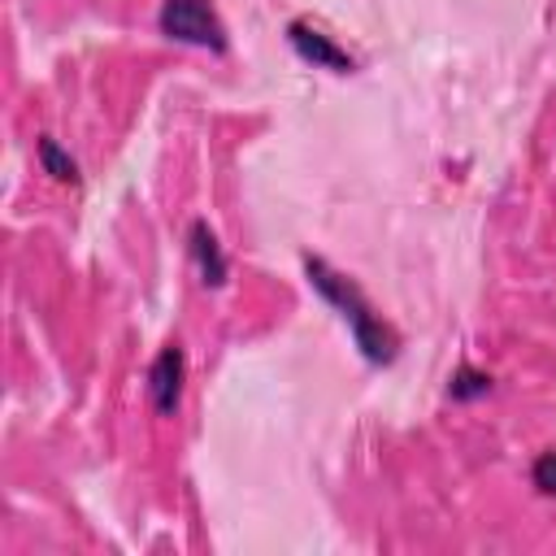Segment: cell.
Wrapping results in <instances>:
<instances>
[{"instance_id":"2","label":"cell","mask_w":556,"mask_h":556,"mask_svg":"<svg viewBox=\"0 0 556 556\" xmlns=\"http://www.w3.org/2000/svg\"><path fill=\"white\" fill-rule=\"evenodd\" d=\"M156 26H161V35H169L178 43L226 52V26H222L213 0H161Z\"/></svg>"},{"instance_id":"8","label":"cell","mask_w":556,"mask_h":556,"mask_svg":"<svg viewBox=\"0 0 556 556\" xmlns=\"http://www.w3.org/2000/svg\"><path fill=\"white\" fill-rule=\"evenodd\" d=\"M530 482H534L543 495H552V500H556V447H547V452L530 465Z\"/></svg>"},{"instance_id":"7","label":"cell","mask_w":556,"mask_h":556,"mask_svg":"<svg viewBox=\"0 0 556 556\" xmlns=\"http://www.w3.org/2000/svg\"><path fill=\"white\" fill-rule=\"evenodd\" d=\"M447 391H452V400H478V395H486V391H491V378H486L482 369H469V365H460Z\"/></svg>"},{"instance_id":"4","label":"cell","mask_w":556,"mask_h":556,"mask_svg":"<svg viewBox=\"0 0 556 556\" xmlns=\"http://www.w3.org/2000/svg\"><path fill=\"white\" fill-rule=\"evenodd\" d=\"M182 374H187V356L178 343L161 348L152 369H148V400L161 417H174L178 413V400H182Z\"/></svg>"},{"instance_id":"3","label":"cell","mask_w":556,"mask_h":556,"mask_svg":"<svg viewBox=\"0 0 556 556\" xmlns=\"http://www.w3.org/2000/svg\"><path fill=\"white\" fill-rule=\"evenodd\" d=\"M287 43H291L295 56L308 61L313 70H330V74H352V70H356V61H352L321 26H313V22H304V17L287 22Z\"/></svg>"},{"instance_id":"6","label":"cell","mask_w":556,"mask_h":556,"mask_svg":"<svg viewBox=\"0 0 556 556\" xmlns=\"http://www.w3.org/2000/svg\"><path fill=\"white\" fill-rule=\"evenodd\" d=\"M39 165H43V174H52L56 182H78V165H74V156L52 139V135H43L39 139Z\"/></svg>"},{"instance_id":"1","label":"cell","mask_w":556,"mask_h":556,"mask_svg":"<svg viewBox=\"0 0 556 556\" xmlns=\"http://www.w3.org/2000/svg\"><path fill=\"white\" fill-rule=\"evenodd\" d=\"M304 274H308V282H313V291L339 308V317L348 321V330H352L361 356H365L369 365H391L395 352H400V339H395V330L374 313V304L361 295V287H356L352 278L334 274L321 256H304Z\"/></svg>"},{"instance_id":"5","label":"cell","mask_w":556,"mask_h":556,"mask_svg":"<svg viewBox=\"0 0 556 556\" xmlns=\"http://www.w3.org/2000/svg\"><path fill=\"white\" fill-rule=\"evenodd\" d=\"M191 256H195V269H200V282L204 287H222L230 278V265H226V252L217 243V235L208 230V222H191Z\"/></svg>"}]
</instances>
